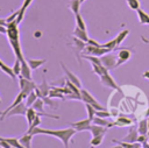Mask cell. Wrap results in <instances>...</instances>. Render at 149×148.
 Listing matches in <instances>:
<instances>
[{
	"mask_svg": "<svg viewBox=\"0 0 149 148\" xmlns=\"http://www.w3.org/2000/svg\"><path fill=\"white\" fill-rule=\"evenodd\" d=\"M33 135H36V134H45V135H51V136H55V138H58L62 142H63V146L65 148L69 147V142H70V139L76 134V129L73 127H69V128H65V129H45V128H41L40 126L38 127H35L31 132H30Z\"/></svg>",
	"mask_w": 149,
	"mask_h": 148,
	"instance_id": "cell-1",
	"label": "cell"
},
{
	"mask_svg": "<svg viewBox=\"0 0 149 148\" xmlns=\"http://www.w3.org/2000/svg\"><path fill=\"white\" fill-rule=\"evenodd\" d=\"M36 86L37 85L31 79H27L23 76L19 75V87H20V91H22L26 96H28L31 91H34Z\"/></svg>",
	"mask_w": 149,
	"mask_h": 148,
	"instance_id": "cell-2",
	"label": "cell"
},
{
	"mask_svg": "<svg viewBox=\"0 0 149 148\" xmlns=\"http://www.w3.org/2000/svg\"><path fill=\"white\" fill-rule=\"evenodd\" d=\"M80 97H81V100L83 101H85V104L86 103H88V104H91L97 111H101V110H106L105 107H102L97 100H95V98L88 92V91H86V90H84V89H80Z\"/></svg>",
	"mask_w": 149,
	"mask_h": 148,
	"instance_id": "cell-3",
	"label": "cell"
},
{
	"mask_svg": "<svg viewBox=\"0 0 149 148\" xmlns=\"http://www.w3.org/2000/svg\"><path fill=\"white\" fill-rule=\"evenodd\" d=\"M100 82H101L102 85H105V86H107V87H111V89H113V90H116L118 92L122 93L120 86L114 82V79H113L112 76L108 73V71L105 72V73H102V75L100 76Z\"/></svg>",
	"mask_w": 149,
	"mask_h": 148,
	"instance_id": "cell-4",
	"label": "cell"
},
{
	"mask_svg": "<svg viewBox=\"0 0 149 148\" xmlns=\"http://www.w3.org/2000/svg\"><path fill=\"white\" fill-rule=\"evenodd\" d=\"M111 50L105 48V47H95V45H91V44H87L86 43V47H85V52L87 55H93V56H98V57H101L102 55L109 52Z\"/></svg>",
	"mask_w": 149,
	"mask_h": 148,
	"instance_id": "cell-5",
	"label": "cell"
},
{
	"mask_svg": "<svg viewBox=\"0 0 149 148\" xmlns=\"http://www.w3.org/2000/svg\"><path fill=\"white\" fill-rule=\"evenodd\" d=\"M100 59H101L102 65H104L105 68H107L108 70H109V69H114V68H116L118 56H115V55H113V54L107 52V54L102 55V56L100 57Z\"/></svg>",
	"mask_w": 149,
	"mask_h": 148,
	"instance_id": "cell-6",
	"label": "cell"
},
{
	"mask_svg": "<svg viewBox=\"0 0 149 148\" xmlns=\"http://www.w3.org/2000/svg\"><path fill=\"white\" fill-rule=\"evenodd\" d=\"M28 110V106L26 103L21 101L20 104H17L16 106H14L8 113L6 117H15V115H26V112Z\"/></svg>",
	"mask_w": 149,
	"mask_h": 148,
	"instance_id": "cell-7",
	"label": "cell"
},
{
	"mask_svg": "<svg viewBox=\"0 0 149 148\" xmlns=\"http://www.w3.org/2000/svg\"><path fill=\"white\" fill-rule=\"evenodd\" d=\"M71 127H73L77 132H81V131H90V127L92 125V120L90 118L85 119V120H80V121H77V122H72V124H69Z\"/></svg>",
	"mask_w": 149,
	"mask_h": 148,
	"instance_id": "cell-8",
	"label": "cell"
},
{
	"mask_svg": "<svg viewBox=\"0 0 149 148\" xmlns=\"http://www.w3.org/2000/svg\"><path fill=\"white\" fill-rule=\"evenodd\" d=\"M26 98H27V96H26V94H24L22 91H20V93H19V94L15 97L14 101L12 103V105H10V106H8V107H7V108H6L3 112H1V113H0V115H1V117H0V120H3V119L6 118V115H7V113H8V112H9V111H10V110L14 107V106H16V105H17V104H20L21 101H23V99H26Z\"/></svg>",
	"mask_w": 149,
	"mask_h": 148,
	"instance_id": "cell-9",
	"label": "cell"
},
{
	"mask_svg": "<svg viewBox=\"0 0 149 148\" xmlns=\"http://www.w3.org/2000/svg\"><path fill=\"white\" fill-rule=\"evenodd\" d=\"M132 56V52H130V49L129 48H123L121 49L119 52H118V62H116V68L120 66L121 64L126 63Z\"/></svg>",
	"mask_w": 149,
	"mask_h": 148,
	"instance_id": "cell-10",
	"label": "cell"
},
{
	"mask_svg": "<svg viewBox=\"0 0 149 148\" xmlns=\"http://www.w3.org/2000/svg\"><path fill=\"white\" fill-rule=\"evenodd\" d=\"M61 66H62V69H63V71H64V73L66 75V79H69L70 82H72L74 85H77L79 89H81V83H80V79L74 75V73H72L63 63H61Z\"/></svg>",
	"mask_w": 149,
	"mask_h": 148,
	"instance_id": "cell-11",
	"label": "cell"
},
{
	"mask_svg": "<svg viewBox=\"0 0 149 148\" xmlns=\"http://www.w3.org/2000/svg\"><path fill=\"white\" fill-rule=\"evenodd\" d=\"M137 138H139V131H137V128L132 127V128L129 129V133L122 139V141L134 143V142H137Z\"/></svg>",
	"mask_w": 149,
	"mask_h": 148,
	"instance_id": "cell-12",
	"label": "cell"
},
{
	"mask_svg": "<svg viewBox=\"0 0 149 148\" xmlns=\"http://www.w3.org/2000/svg\"><path fill=\"white\" fill-rule=\"evenodd\" d=\"M20 75L27 79H31V68L29 66L27 59L21 61V73Z\"/></svg>",
	"mask_w": 149,
	"mask_h": 148,
	"instance_id": "cell-13",
	"label": "cell"
},
{
	"mask_svg": "<svg viewBox=\"0 0 149 148\" xmlns=\"http://www.w3.org/2000/svg\"><path fill=\"white\" fill-rule=\"evenodd\" d=\"M73 45H74V52H76V56H77L78 62H79V64H80V59H79V54H78V52L85 49V47H86V42L79 40L78 37H74V38H73Z\"/></svg>",
	"mask_w": 149,
	"mask_h": 148,
	"instance_id": "cell-14",
	"label": "cell"
},
{
	"mask_svg": "<svg viewBox=\"0 0 149 148\" xmlns=\"http://www.w3.org/2000/svg\"><path fill=\"white\" fill-rule=\"evenodd\" d=\"M107 128H108V127L100 126V125H97V124H92L91 127H90V132L92 133V136H95V135L105 134L106 131H107Z\"/></svg>",
	"mask_w": 149,
	"mask_h": 148,
	"instance_id": "cell-15",
	"label": "cell"
},
{
	"mask_svg": "<svg viewBox=\"0 0 149 148\" xmlns=\"http://www.w3.org/2000/svg\"><path fill=\"white\" fill-rule=\"evenodd\" d=\"M73 35H74V37H78L79 40H81V41H84V42H87V40H88V36H87L86 30H84V29L79 28L78 26H76V27H74Z\"/></svg>",
	"mask_w": 149,
	"mask_h": 148,
	"instance_id": "cell-16",
	"label": "cell"
},
{
	"mask_svg": "<svg viewBox=\"0 0 149 148\" xmlns=\"http://www.w3.org/2000/svg\"><path fill=\"white\" fill-rule=\"evenodd\" d=\"M33 134L31 133H26L23 136L20 138V143L22 145L23 148H30L31 147V139H33Z\"/></svg>",
	"mask_w": 149,
	"mask_h": 148,
	"instance_id": "cell-17",
	"label": "cell"
},
{
	"mask_svg": "<svg viewBox=\"0 0 149 148\" xmlns=\"http://www.w3.org/2000/svg\"><path fill=\"white\" fill-rule=\"evenodd\" d=\"M137 131H139V134H142V135H148V132H149L148 119H142V120L139 122Z\"/></svg>",
	"mask_w": 149,
	"mask_h": 148,
	"instance_id": "cell-18",
	"label": "cell"
},
{
	"mask_svg": "<svg viewBox=\"0 0 149 148\" xmlns=\"http://www.w3.org/2000/svg\"><path fill=\"white\" fill-rule=\"evenodd\" d=\"M26 59H27L29 66L31 68V70H36L45 63V59H34V58H26Z\"/></svg>",
	"mask_w": 149,
	"mask_h": 148,
	"instance_id": "cell-19",
	"label": "cell"
},
{
	"mask_svg": "<svg viewBox=\"0 0 149 148\" xmlns=\"http://www.w3.org/2000/svg\"><path fill=\"white\" fill-rule=\"evenodd\" d=\"M92 124H97V125L105 126V127H108V128H109V127H112V126H114V124L108 122L107 120H105V118H101V117H98V115H95V117L93 118Z\"/></svg>",
	"mask_w": 149,
	"mask_h": 148,
	"instance_id": "cell-20",
	"label": "cell"
},
{
	"mask_svg": "<svg viewBox=\"0 0 149 148\" xmlns=\"http://www.w3.org/2000/svg\"><path fill=\"white\" fill-rule=\"evenodd\" d=\"M36 114H37V112H36L31 106L28 107V110H27V112H26V118H27V122H28L29 126L31 125V122H33L34 119L36 118Z\"/></svg>",
	"mask_w": 149,
	"mask_h": 148,
	"instance_id": "cell-21",
	"label": "cell"
},
{
	"mask_svg": "<svg viewBox=\"0 0 149 148\" xmlns=\"http://www.w3.org/2000/svg\"><path fill=\"white\" fill-rule=\"evenodd\" d=\"M136 12H137V16H139L140 23H142V24H149V15L144 10H142L140 8Z\"/></svg>",
	"mask_w": 149,
	"mask_h": 148,
	"instance_id": "cell-22",
	"label": "cell"
},
{
	"mask_svg": "<svg viewBox=\"0 0 149 148\" xmlns=\"http://www.w3.org/2000/svg\"><path fill=\"white\" fill-rule=\"evenodd\" d=\"M114 143H118L120 147H123V148H139V147H142L140 145V142L137 143H130V142H126V141H118V140H113Z\"/></svg>",
	"mask_w": 149,
	"mask_h": 148,
	"instance_id": "cell-23",
	"label": "cell"
},
{
	"mask_svg": "<svg viewBox=\"0 0 149 148\" xmlns=\"http://www.w3.org/2000/svg\"><path fill=\"white\" fill-rule=\"evenodd\" d=\"M43 106H44V101H43L42 98H37V99L35 100V103L31 105V107H33L36 112H41V113H44Z\"/></svg>",
	"mask_w": 149,
	"mask_h": 148,
	"instance_id": "cell-24",
	"label": "cell"
},
{
	"mask_svg": "<svg viewBox=\"0 0 149 148\" xmlns=\"http://www.w3.org/2000/svg\"><path fill=\"white\" fill-rule=\"evenodd\" d=\"M0 70L1 71H3L6 75H8L12 79H15L16 78V75L14 73V71H13V68H10V66H8V65H6L5 63H2L1 65H0Z\"/></svg>",
	"mask_w": 149,
	"mask_h": 148,
	"instance_id": "cell-25",
	"label": "cell"
},
{
	"mask_svg": "<svg viewBox=\"0 0 149 148\" xmlns=\"http://www.w3.org/2000/svg\"><path fill=\"white\" fill-rule=\"evenodd\" d=\"M80 3H81L80 0H71V1H70V3H69V8L71 9V12H72L73 14H78V13H79Z\"/></svg>",
	"mask_w": 149,
	"mask_h": 148,
	"instance_id": "cell-26",
	"label": "cell"
},
{
	"mask_svg": "<svg viewBox=\"0 0 149 148\" xmlns=\"http://www.w3.org/2000/svg\"><path fill=\"white\" fill-rule=\"evenodd\" d=\"M38 87V90H40V92H41V94H42V97L43 96H49V93H50V87H49V85L47 84V82H45V79H43V82H42V84L41 85H38L37 86ZM41 97V98H42Z\"/></svg>",
	"mask_w": 149,
	"mask_h": 148,
	"instance_id": "cell-27",
	"label": "cell"
},
{
	"mask_svg": "<svg viewBox=\"0 0 149 148\" xmlns=\"http://www.w3.org/2000/svg\"><path fill=\"white\" fill-rule=\"evenodd\" d=\"M37 98H38V97H37V94H36L35 90H34V91H31V92L27 96V98H26V104H27V106H28V107H30V106L35 103V100H36Z\"/></svg>",
	"mask_w": 149,
	"mask_h": 148,
	"instance_id": "cell-28",
	"label": "cell"
},
{
	"mask_svg": "<svg viewBox=\"0 0 149 148\" xmlns=\"http://www.w3.org/2000/svg\"><path fill=\"white\" fill-rule=\"evenodd\" d=\"M132 120L130 119H128V118H125V117H119L118 118V120L114 122V125H116V126H129V125H132Z\"/></svg>",
	"mask_w": 149,
	"mask_h": 148,
	"instance_id": "cell-29",
	"label": "cell"
},
{
	"mask_svg": "<svg viewBox=\"0 0 149 148\" xmlns=\"http://www.w3.org/2000/svg\"><path fill=\"white\" fill-rule=\"evenodd\" d=\"M104 135H105V134H100V135L92 136V139H91V141H90V145H91L92 147H97V146L101 145V142H102V140H104Z\"/></svg>",
	"mask_w": 149,
	"mask_h": 148,
	"instance_id": "cell-30",
	"label": "cell"
},
{
	"mask_svg": "<svg viewBox=\"0 0 149 148\" xmlns=\"http://www.w3.org/2000/svg\"><path fill=\"white\" fill-rule=\"evenodd\" d=\"M5 140L10 145L12 148H22V145L20 143V140L16 138H5Z\"/></svg>",
	"mask_w": 149,
	"mask_h": 148,
	"instance_id": "cell-31",
	"label": "cell"
},
{
	"mask_svg": "<svg viewBox=\"0 0 149 148\" xmlns=\"http://www.w3.org/2000/svg\"><path fill=\"white\" fill-rule=\"evenodd\" d=\"M128 34H129V30H127V29H125V30L120 31V33H119V35L115 37V40H116V44H118V45H120V44L125 41V38L128 36Z\"/></svg>",
	"mask_w": 149,
	"mask_h": 148,
	"instance_id": "cell-32",
	"label": "cell"
},
{
	"mask_svg": "<svg viewBox=\"0 0 149 148\" xmlns=\"http://www.w3.org/2000/svg\"><path fill=\"white\" fill-rule=\"evenodd\" d=\"M74 19H76V26H78L79 28L86 30V24H85V21L84 19L81 17V15L78 13V14H74Z\"/></svg>",
	"mask_w": 149,
	"mask_h": 148,
	"instance_id": "cell-33",
	"label": "cell"
},
{
	"mask_svg": "<svg viewBox=\"0 0 149 148\" xmlns=\"http://www.w3.org/2000/svg\"><path fill=\"white\" fill-rule=\"evenodd\" d=\"M86 111H87V118H90L91 120H93V118L95 117V112H97V110L91 105V104H88V103H86Z\"/></svg>",
	"mask_w": 149,
	"mask_h": 148,
	"instance_id": "cell-34",
	"label": "cell"
},
{
	"mask_svg": "<svg viewBox=\"0 0 149 148\" xmlns=\"http://www.w3.org/2000/svg\"><path fill=\"white\" fill-rule=\"evenodd\" d=\"M40 124H41V115L40 114H36V118L34 119V121L31 122V125L29 126V128H28V132L27 133H30L35 127H38L40 126Z\"/></svg>",
	"mask_w": 149,
	"mask_h": 148,
	"instance_id": "cell-35",
	"label": "cell"
},
{
	"mask_svg": "<svg viewBox=\"0 0 149 148\" xmlns=\"http://www.w3.org/2000/svg\"><path fill=\"white\" fill-rule=\"evenodd\" d=\"M42 99H43L44 104H47V105L50 106L51 108H57V104L51 99V97H49V96H43Z\"/></svg>",
	"mask_w": 149,
	"mask_h": 148,
	"instance_id": "cell-36",
	"label": "cell"
},
{
	"mask_svg": "<svg viewBox=\"0 0 149 148\" xmlns=\"http://www.w3.org/2000/svg\"><path fill=\"white\" fill-rule=\"evenodd\" d=\"M12 68H13V71H14V73H15L16 76H19V75L21 73V61L16 58V61L14 62V65H13Z\"/></svg>",
	"mask_w": 149,
	"mask_h": 148,
	"instance_id": "cell-37",
	"label": "cell"
},
{
	"mask_svg": "<svg viewBox=\"0 0 149 148\" xmlns=\"http://www.w3.org/2000/svg\"><path fill=\"white\" fill-rule=\"evenodd\" d=\"M102 47H105V48H107V49H109L111 51L112 50H114L116 47H118V44H116V40L114 38V40H112V41H108L107 43H104V44H101Z\"/></svg>",
	"mask_w": 149,
	"mask_h": 148,
	"instance_id": "cell-38",
	"label": "cell"
},
{
	"mask_svg": "<svg viewBox=\"0 0 149 148\" xmlns=\"http://www.w3.org/2000/svg\"><path fill=\"white\" fill-rule=\"evenodd\" d=\"M127 3L133 10H137L140 8V1L139 0H127Z\"/></svg>",
	"mask_w": 149,
	"mask_h": 148,
	"instance_id": "cell-39",
	"label": "cell"
},
{
	"mask_svg": "<svg viewBox=\"0 0 149 148\" xmlns=\"http://www.w3.org/2000/svg\"><path fill=\"white\" fill-rule=\"evenodd\" d=\"M95 115H98V117H101V118H108V117H112V114H111L109 112H107L106 110L97 111V112H95Z\"/></svg>",
	"mask_w": 149,
	"mask_h": 148,
	"instance_id": "cell-40",
	"label": "cell"
},
{
	"mask_svg": "<svg viewBox=\"0 0 149 148\" xmlns=\"http://www.w3.org/2000/svg\"><path fill=\"white\" fill-rule=\"evenodd\" d=\"M19 12H20V10L17 9V10H16V12H14V13H13V14H12L10 16H8V17H6V21H7V23H9V22H12V21H14V20H15L16 17H17V15H19Z\"/></svg>",
	"mask_w": 149,
	"mask_h": 148,
	"instance_id": "cell-41",
	"label": "cell"
},
{
	"mask_svg": "<svg viewBox=\"0 0 149 148\" xmlns=\"http://www.w3.org/2000/svg\"><path fill=\"white\" fill-rule=\"evenodd\" d=\"M86 43H87V44H91V45H95V47H101V44H99L98 42H95V41L92 40V38H88Z\"/></svg>",
	"mask_w": 149,
	"mask_h": 148,
	"instance_id": "cell-42",
	"label": "cell"
},
{
	"mask_svg": "<svg viewBox=\"0 0 149 148\" xmlns=\"http://www.w3.org/2000/svg\"><path fill=\"white\" fill-rule=\"evenodd\" d=\"M0 34H7V26L0 24Z\"/></svg>",
	"mask_w": 149,
	"mask_h": 148,
	"instance_id": "cell-43",
	"label": "cell"
},
{
	"mask_svg": "<svg viewBox=\"0 0 149 148\" xmlns=\"http://www.w3.org/2000/svg\"><path fill=\"white\" fill-rule=\"evenodd\" d=\"M0 24H1V26H7L6 19H0Z\"/></svg>",
	"mask_w": 149,
	"mask_h": 148,
	"instance_id": "cell-44",
	"label": "cell"
},
{
	"mask_svg": "<svg viewBox=\"0 0 149 148\" xmlns=\"http://www.w3.org/2000/svg\"><path fill=\"white\" fill-rule=\"evenodd\" d=\"M141 146H142L143 148H149V145H148V141H146V142H142V143H141Z\"/></svg>",
	"mask_w": 149,
	"mask_h": 148,
	"instance_id": "cell-45",
	"label": "cell"
},
{
	"mask_svg": "<svg viewBox=\"0 0 149 148\" xmlns=\"http://www.w3.org/2000/svg\"><path fill=\"white\" fill-rule=\"evenodd\" d=\"M142 76H143L144 78H147V79H149V71H146V72H144V73H143Z\"/></svg>",
	"mask_w": 149,
	"mask_h": 148,
	"instance_id": "cell-46",
	"label": "cell"
},
{
	"mask_svg": "<svg viewBox=\"0 0 149 148\" xmlns=\"http://www.w3.org/2000/svg\"><path fill=\"white\" fill-rule=\"evenodd\" d=\"M146 117H147V118L149 117V107H148V110L146 111Z\"/></svg>",
	"mask_w": 149,
	"mask_h": 148,
	"instance_id": "cell-47",
	"label": "cell"
},
{
	"mask_svg": "<svg viewBox=\"0 0 149 148\" xmlns=\"http://www.w3.org/2000/svg\"><path fill=\"white\" fill-rule=\"evenodd\" d=\"M147 119H148V126H149V117H148V118H147Z\"/></svg>",
	"mask_w": 149,
	"mask_h": 148,
	"instance_id": "cell-48",
	"label": "cell"
},
{
	"mask_svg": "<svg viewBox=\"0 0 149 148\" xmlns=\"http://www.w3.org/2000/svg\"><path fill=\"white\" fill-rule=\"evenodd\" d=\"M2 63H3V62H2V61H1V59H0V65H1V64H2Z\"/></svg>",
	"mask_w": 149,
	"mask_h": 148,
	"instance_id": "cell-49",
	"label": "cell"
},
{
	"mask_svg": "<svg viewBox=\"0 0 149 148\" xmlns=\"http://www.w3.org/2000/svg\"><path fill=\"white\" fill-rule=\"evenodd\" d=\"M0 104H1V99H0Z\"/></svg>",
	"mask_w": 149,
	"mask_h": 148,
	"instance_id": "cell-50",
	"label": "cell"
}]
</instances>
